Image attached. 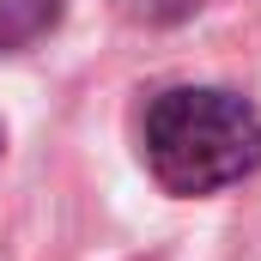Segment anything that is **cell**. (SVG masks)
<instances>
[{
  "mask_svg": "<svg viewBox=\"0 0 261 261\" xmlns=\"http://www.w3.org/2000/svg\"><path fill=\"white\" fill-rule=\"evenodd\" d=\"M134 12H152V18H170V12H189L195 0H128Z\"/></svg>",
  "mask_w": 261,
  "mask_h": 261,
  "instance_id": "3957f363",
  "label": "cell"
},
{
  "mask_svg": "<svg viewBox=\"0 0 261 261\" xmlns=\"http://www.w3.org/2000/svg\"><path fill=\"white\" fill-rule=\"evenodd\" d=\"M146 164L170 195H213L261 164V116L231 91H164L146 110Z\"/></svg>",
  "mask_w": 261,
  "mask_h": 261,
  "instance_id": "6da1fadb",
  "label": "cell"
},
{
  "mask_svg": "<svg viewBox=\"0 0 261 261\" xmlns=\"http://www.w3.org/2000/svg\"><path fill=\"white\" fill-rule=\"evenodd\" d=\"M55 18H61V0H0V49L37 43Z\"/></svg>",
  "mask_w": 261,
  "mask_h": 261,
  "instance_id": "7a4b0ae2",
  "label": "cell"
}]
</instances>
